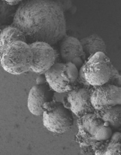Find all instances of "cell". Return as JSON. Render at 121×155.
<instances>
[{
	"mask_svg": "<svg viewBox=\"0 0 121 155\" xmlns=\"http://www.w3.org/2000/svg\"><path fill=\"white\" fill-rule=\"evenodd\" d=\"M94 112L110 127L116 129L121 126V105L109 109L95 110Z\"/></svg>",
	"mask_w": 121,
	"mask_h": 155,
	"instance_id": "5bb4252c",
	"label": "cell"
},
{
	"mask_svg": "<svg viewBox=\"0 0 121 155\" xmlns=\"http://www.w3.org/2000/svg\"><path fill=\"white\" fill-rule=\"evenodd\" d=\"M33 55L31 69L36 73L45 74L55 63L58 54L52 45L41 41L29 44Z\"/></svg>",
	"mask_w": 121,
	"mask_h": 155,
	"instance_id": "9c48e42d",
	"label": "cell"
},
{
	"mask_svg": "<svg viewBox=\"0 0 121 155\" xmlns=\"http://www.w3.org/2000/svg\"><path fill=\"white\" fill-rule=\"evenodd\" d=\"M78 68L70 62L56 63L44 74L46 82L58 93L69 92L78 81Z\"/></svg>",
	"mask_w": 121,
	"mask_h": 155,
	"instance_id": "5b68a950",
	"label": "cell"
},
{
	"mask_svg": "<svg viewBox=\"0 0 121 155\" xmlns=\"http://www.w3.org/2000/svg\"><path fill=\"white\" fill-rule=\"evenodd\" d=\"M82 67L85 79L92 86L108 83L114 71L110 58L105 53L101 52L88 57Z\"/></svg>",
	"mask_w": 121,
	"mask_h": 155,
	"instance_id": "3957f363",
	"label": "cell"
},
{
	"mask_svg": "<svg viewBox=\"0 0 121 155\" xmlns=\"http://www.w3.org/2000/svg\"><path fill=\"white\" fill-rule=\"evenodd\" d=\"M93 146L95 155H121V143L110 137L105 140L97 141Z\"/></svg>",
	"mask_w": 121,
	"mask_h": 155,
	"instance_id": "9a60e30c",
	"label": "cell"
},
{
	"mask_svg": "<svg viewBox=\"0 0 121 155\" xmlns=\"http://www.w3.org/2000/svg\"><path fill=\"white\" fill-rule=\"evenodd\" d=\"M54 91L45 83L33 86L29 91L27 103L31 113L36 116L42 115L44 104L53 101Z\"/></svg>",
	"mask_w": 121,
	"mask_h": 155,
	"instance_id": "8fae6325",
	"label": "cell"
},
{
	"mask_svg": "<svg viewBox=\"0 0 121 155\" xmlns=\"http://www.w3.org/2000/svg\"><path fill=\"white\" fill-rule=\"evenodd\" d=\"M61 40L60 53L63 60L80 68L84 64L86 57L80 40L66 35Z\"/></svg>",
	"mask_w": 121,
	"mask_h": 155,
	"instance_id": "30bf717a",
	"label": "cell"
},
{
	"mask_svg": "<svg viewBox=\"0 0 121 155\" xmlns=\"http://www.w3.org/2000/svg\"><path fill=\"white\" fill-rule=\"evenodd\" d=\"M8 4L12 5H16L19 3L26 0H4Z\"/></svg>",
	"mask_w": 121,
	"mask_h": 155,
	"instance_id": "d6986e66",
	"label": "cell"
},
{
	"mask_svg": "<svg viewBox=\"0 0 121 155\" xmlns=\"http://www.w3.org/2000/svg\"><path fill=\"white\" fill-rule=\"evenodd\" d=\"M33 55L29 45L17 41L9 45L1 52L0 62L6 71L13 75H20L31 69Z\"/></svg>",
	"mask_w": 121,
	"mask_h": 155,
	"instance_id": "7a4b0ae2",
	"label": "cell"
},
{
	"mask_svg": "<svg viewBox=\"0 0 121 155\" xmlns=\"http://www.w3.org/2000/svg\"><path fill=\"white\" fill-rule=\"evenodd\" d=\"M86 56L89 57L98 52L105 53L106 46L102 38L93 34L80 40Z\"/></svg>",
	"mask_w": 121,
	"mask_h": 155,
	"instance_id": "4fadbf2b",
	"label": "cell"
},
{
	"mask_svg": "<svg viewBox=\"0 0 121 155\" xmlns=\"http://www.w3.org/2000/svg\"><path fill=\"white\" fill-rule=\"evenodd\" d=\"M43 122L51 132L63 134L71 129L74 124L72 112L59 101L47 102L43 106Z\"/></svg>",
	"mask_w": 121,
	"mask_h": 155,
	"instance_id": "277c9868",
	"label": "cell"
},
{
	"mask_svg": "<svg viewBox=\"0 0 121 155\" xmlns=\"http://www.w3.org/2000/svg\"><path fill=\"white\" fill-rule=\"evenodd\" d=\"M17 41L26 42V36L20 29L12 25L2 27L0 31L1 52L12 42Z\"/></svg>",
	"mask_w": 121,
	"mask_h": 155,
	"instance_id": "7c38bea8",
	"label": "cell"
},
{
	"mask_svg": "<svg viewBox=\"0 0 121 155\" xmlns=\"http://www.w3.org/2000/svg\"><path fill=\"white\" fill-rule=\"evenodd\" d=\"M62 8L64 11L69 9L71 6V0H59L56 1Z\"/></svg>",
	"mask_w": 121,
	"mask_h": 155,
	"instance_id": "e0dca14e",
	"label": "cell"
},
{
	"mask_svg": "<svg viewBox=\"0 0 121 155\" xmlns=\"http://www.w3.org/2000/svg\"><path fill=\"white\" fill-rule=\"evenodd\" d=\"M110 138L121 143V133L116 132L112 134Z\"/></svg>",
	"mask_w": 121,
	"mask_h": 155,
	"instance_id": "ac0fdd59",
	"label": "cell"
},
{
	"mask_svg": "<svg viewBox=\"0 0 121 155\" xmlns=\"http://www.w3.org/2000/svg\"><path fill=\"white\" fill-rule=\"evenodd\" d=\"M17 8L15 5H10L4 0H0V21L1 24L13 19Z\"/></svg>",
	"mask_w": 121,
	"mask_h": 155,
	"instance_id": "2e32d148",
	"label": "cell"
},
{
	"mask_svg": "<svg viewBox=\"0 0 121 155\" xmlns=\"http://www.w3.org/2000/svg\"><path fill=\"white\" fill-rule=\"evenodd\" d=\"M90 86H75L64 99L65 107L79 118L95 111L91 101Z\"/></svg>",
	"mask_w": 121,
	"mask_h": 155,
	"instance_id": "52a82bcc",
	"label": "cell"
},
{
	"mask_svg": "<svg viewBox=\"0 0 121 155\" xmlns=\"http://www.w3.org/2000/svg\"><path fill=\"white\" fill-rule=\"evenodd\" d=\"M78 136L85 139L86 145L109 139L112 130L107 124L94 112L85 114L78 120Z\"/></svg>",
	"mask_w": 121,
	"mask_h": 155,
	"instance_id": "8992f818",
	"label": "cell"
},
{
	"mask_svg": "<svg viewBox=\"0 0 121 155\" xmlns=\"http://www.w3.org/2000/svg\"><path fill=\"white\" fill-rule=\"evenodd\" d=\"M2 24L1 23V21H0V31H1V29H2Z\"/></svg>",
	"mask_w": 121,
	"mask_h": 155,
	"instance_id": "ffe728a7",
	"label": "cell"
},
{
	"mask_svg": "<svg viewBox=\"0 0 121 155\" xmlns=\"http://www.w3.org/2000/svg\"><path fill=\"white\" fill-rule=\"evenodd\" d=\"M91 101L95 110L109 109L121 105V87L108 83L90 88Z\"/></svg>",
	"mask_w": 121,
	"mask_h": 155,
	"instance_id": "ba28073f",
	"label": "cell"
},
{
	"mask_svg": "<svg viewBox=\"0 0 121 155\" xmlns=\"http://www.w3.org/2000/svg\"><path fill=\"white\" fill-rule=\"evenodd\" d=\"M64 12L52 0H26L17 8L12 25L33 42L53 45L66 35Z\"/></svg>",
	"mask_w": 121,
	"mask_h": 155,
	"instance_id": "6da1fadb",
	"label": "cell"
}]
</instances>
